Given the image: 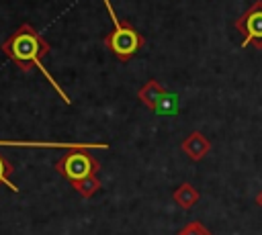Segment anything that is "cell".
I'll return each mask as SVG.
<instances>
[{"label": "cell", "instance_id": "6da1fadb", "mask_svg": "<svg viewBox=\"0 0 262 235\" xmlns=\"http://www.w3.org/2000/svg\"><path fill=\"white\" fill-rule=\"evenodd\" d=\"M49 43L35 31V27L33 25H29V22H23V25H18L16 27V31L2 43V53L20 69V72H31L33 67H37V69H41V74H43V78L55 88V92L61 96V100L66 102V104H70L72 100H70V96L63 92V88L53 80V76L49 74V69L43 65V57L49 53Z\"/></svg>", "mask_w": 262, "mask_h": 235}, {"label": "cell", "instance_id": "7a4b0ae2", "mask_svg": "<svg viewBox=\"0 0 262 235\" xmlns=\"http://www.w3.org/2000/svg\"><path fill=\"white\" fill-rule=\"evenodd\" d=\"M102 4L106 6V12H108L111 22H113L111 33L104 35V45H106V49H108L119 61L127 63V61L143 47L145 39H143V35H141L135 27H131V22L121 20V18L117 16V12H115L111 0H102Z\"/></svg>", "mask_w": 262, "mask_h": 235}, {"label": "cell", "instance_id": "3957f363", "mask_svg": "<svg viewBox=\"0 0 262 235\" xmlns=\"http://www.w3.org/2000/svg\"><path fill=\"white\" fill-rule=\"evenodd\" d=\"M137 98L154 112L158 114H178L180 104H178V96L170 90H166L158 80H147L139 90H137Z\"/></svg>", "mask_w": 262, "mask_h": 235}, {"label": "cell", "instance_id": "277c9868", "mask_svg": "<svg viewBox=\"0 0 262 235\" xmlns=\"http://www.w3.org/2000/svg\"><path fill=\"white\" fill-rule=\"evenodd\" d=\"M98 168H100V163L90 153H86V149H72L70 153H66L63 157H59L55 161L57 174H61L70 182H78L88 176H94L98 172Z\"/></svg>", "mask_w": 262, "mask_h": 235}, {"label": "cell", "instance_id": "5b68a950", "mask_svg": "<svg viewBox=\"0 0 262 235\" xmlns=\"http://www.w3.org/2000/svg\"><path fill=\"white\" fill-rule=\"evenodd\" d=\"M233 27L244 37L242 47L254 45L256 49H262V0H254V4L248 6L244 14L235 18Z\"/></svg>", "mask_w": 262, "mask_h": 235}, {"label": "cell", "instance_id": "8992f818", "mask_svg": "<svg viewBox=\"0 0 262 235\" xmlns=\"http://www.w3.org/2000/svg\"><path fill=\"white\" fill-rule=\"evenodd\" d=\"M209 149H211L209 139H207L203 133H199V131L190 133V135L182 141V151H184L190 159H194V161H199L201 157H205V155L209 153Z\"/></svg>", "mask_w": 262, "mask_h": 235}, {"label": "cell", "instance_id": "52a82bcc", "mask_svg": "<svg viewBox=\"0 0 262 235\" xmlns=\"http://www.w3.org/2000/svg\"><path fill=\"white\" fill-rule=\"evenodd\" d=\"M174 200H176L182 208H190V206L199 200V192H196L190 184H182V186L174 192Z\"/></svg>", "mask_w": 262, "mask_h": 235}, {"label": "cell", "instance_id": "ba28073f", "mask_svg": "<svg viewBox=\"0 0 262 235\" xmlns=\"http://www.w3.org/2000/svg\"><path fill=\"white\" fill-rule=\"evenodd\" d=\"M72 186H74V190H78L84 198H90L92 194H96V190H100V180H98L96 174H94V176H88V178H84V180L72 182Z\"/></svg>", "mask_w": 262, "mask_h": 235}, {"label": "cell", "instance_id": "9c48e42d", "mask_svg": "<svg viewBox=\"0 0 262 235\" xmlns=\"http://www.w3.org/2000/svg\"><path fill=\"white\" fill-rule=\"evenodd\" d=\"M10 174H12V163L0 153V184H6L12 192H18V186L10 180Z\"/></svg>", "mask_w": 262, "mask_h": 235}, {"label": "cell", "instance_id": "30bf717a", "mask_svg": "<svg viewBox=\"0 0 262 235\" xmlns=\"http://www.w3.org/2000/svg\"><path fill=\"white\" fill-rule=\"evenodd\" d=\"M178 235H211V231H207L199 221H192L186 227H182Z\"/></svg>", "mask_w": 262, "mask_h": 235}, {"label": "cell", "instance_id": "8fae6325", "mask_svg": "<svg viewBox=\"0 0 262 235\" xmlns=\"http://www.w3.org/2000/svg\"><path fill=\"white\" fill-rule=\"evenodd\" d=\"M256 202H258V204H260V206H262V192H260V194H258V198H256Z\"/></svg>", "mask_w": 262, "mask_h": 235}]
</instances>
